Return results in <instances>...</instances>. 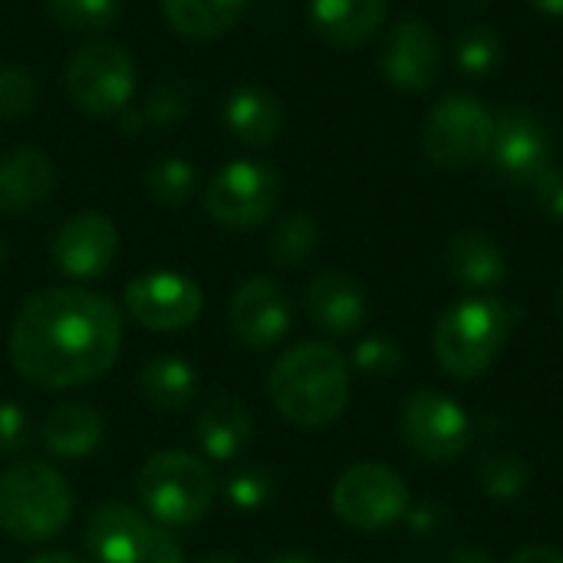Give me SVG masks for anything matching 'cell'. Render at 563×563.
<instances>
[{"label": "cell", "instance_id": "3", "mask_svg": "<svg viewBox=\"0 0 563 563\" xmlns=\"http://www.w3.org/2000/svg\"><path fill=\"white\" fill-rule=\"evenodd\" d=\"M73 521V488L59 468L20 459L0 472V531L20 544H46Z\"/></svg>", "mask_w": 563, "mask_h": 563}, {"label": "cell", "instance_id": "35", "mask_svg": "<svg viewBox=\"0 0 563 563\" xmlns=\"http://www.w3.org/2000/svg\"><path fill=\"white\" fill-rule=\"evenodd\" d=\"M33 442L30 412L20 402H0V455H23Z\"/></svg>", "mask_w": 563, "mask_h": 563}, {"label": "cell", "instance_id": "38", "mask_svg": "<svg viewBox=\"0 0 563 563\" xmlns=\"http://www.w3.org/2000/svg\"><path fill=\"white\" fill-rule=\"evenodd\" d=\"M406 518H409L412 531H416V534H422V538H429V534H435V531L442 528V508H439V505H419V508H409V511H406Z\"/></svg>", "mask_w": 563, "mask_h": 563}, {"label": "cell", "instance_id": "20", "mask_svg": "<svg viewBox=\"0 0 563 563\" xmlns=\"http://www.w3.org/2000/svg\"><path fill=\"white\" fill-rule=\"evenodd\" d=\"M224 125L241 145L267 148L284 132V106L271 89H264L257 82H244V86L228 92Z\"/></svg>", "mask_w": 563, "mask_h": 563}, {"label": "cell", "instance_id": "32", "mask_svg": "<svg viewBox=\"0 0 563 563\" xmlns=\"http://www.w3.org/2000/svg\"><path fill=\"white\" fill-rule=\"evenodd\" d=\"M40 99L36 79L23 66H0V122L23 119Z\"/></svg>", "mask_w": 563, "mask_h": 563}, {"label": "cell", "instance_id": "24", "mask_svg": "<svg viewBox=\"0 0 563 563\" xmlns=\"http://www.w3.org/2000/svg\"><path fill=\"white\" fill-rule=\"evenodd\" d=\"M139 389L152 409L178 412V409L191 406V399L198 393V373L191 363H185L178 356H155L145 363V369L139 376Z\"/></svg>", "mask_w": 563, "mask_h": 563}, {"label": "cell", "instance_id": "43", "mask_svg": "<svg viewBox=\"0 0 563 563\" xmlns=\"http://www.w3.org/2000/svg\"><path fill=\"white\" fill-rule=\"evenodd\" d=\"M264 563H317L313 558H307V554H277V558H271V561Z\"/></svg>", "mask_w": 563, "mask_h": 563}, {"label": "cell", "instance_id": "16", "mask_svg": "<svg viewBox=\"0 0 563 563\" xmlns=\"http://www.w3.org/2000/svg\"><path fill=\"white\" fill-rule=\"evenodd\" d=\"M155 521L125 501H102L82 521V544L96 563H148Z\"/></svg>", "mask_w": 563, "mask_h": 563}, {"label": "cell", "instance_id": "30", "mask_svg": "<svg viewBox=\"0 0 563 563\" xmlns=\"http://www.w3.org/2000/svg\"><path fill=\"white\" fill-rule=\"evenodd\" d=\"M56 26L73 33H99L115 23L119 0H46Z\"/></svg>", "mask_w": 563, "mask_h": 563}, {"label": "cell", "instance_id": "36", "mask_svg": "<svg viewBox=\"0 0 563 563\" xmlns=\"http://www.w3.org/2000/svg\"><path fill=\"white\" fill-rule=\"evenodd\" d=\"M528 191L534 195V205H538L544 214L563 221V172L558 165H551Z\"/></svg>", "mask_w": 563, "mask_h": 563}, {"label": "cell", "instance_id": "21", "mask_svg": "<svg viewBox=\"0 0 563 563\" xmlns=\"http://www.w3.org/2000/svg\"><path fill=\"white\" fill-rule=\"evenodd\" d=\"M102 435H106V422H102L99 409L89 402H73V399L53 406L40 426L43 449L66 462L89 459L102 445Z\"/></svg>", "mask_w": 563, "mask_h": 563}, {"label": "cell", "instance_id": "15", "mask_svg": "<svg viewBox=\"0 0 563 563\" xmlns=\"http://www.w3.org/2000/svg\"><path fill=\"white\" fill-rule=\"evenodd\" d=\"M119 254V231L99 211H79L59 224L53 234V264L69 280L102 277Z\"/></svg>", "mask_w": 563, "mask_h": 563}, {"label": "cell", "instance_id": "11", "mask_svg": "<svg viewBox=\"0 0 563 563\" xmlns=\"http://www.w3.org/2000/svg\"><path fill=\"white\" fill-rule=\"evenodd\" d=\"M125 310L132 320L155 333H178L198 323L205 310L201 287L175 271H148L125 284Z\"/></svg>", "mask_w": 563, "mask_h": 563}, {"label": "cell", "instance_id": "8", "mask_svg": "<svg viewBox=\"0 0 563 563\" xmlns=\"http://www.w3.org/2000/svg\"><path fill=\"white\" fill-rule=\"evenodd\" d=\"M66 92L89 115H119L135 92V59L112 40L79 46L66 66Z\"/></svg>", "mask_w": 563, "mask_h": 563}, {"label": "cell", "instance_id": "26", "mask_svg": "<svg viewBox=\"0 0 563 563\" xmlns=\"http://www.w3.org/2000/svg\"><path fill=\"white\" fill-rule=\"evenodd\" d=\"M320 244V224L310 211H287L267 238V254L277 267H300Z\"/></svg>", "mask_w": 563, "mask_h": 563}, {"label": "cell", "instance_id": "37", "mask_svg": "<svg viewBox=\"0 0 563 563\" xmlns=\"http://www.w3.org/2000/svg\"><path fill=\"white\" fill-rule=\"evenodd\" d=\"M148 563H185V548H181V541L175 538L172 528H165V525H158V521H155V531H152Z\"/></svg>", "mask_w": 563, "mask_h": 563}, {"label": "cell", "instance_id": "4", "mask_svg": "<svg viewBox=\"0 0 563 563\" xmlns=\"http://www.w3.org/2000/svg\"><path fill=\"white\" fill-rule=\"evenodd\" d=\"M515 330V313L498 297H465L452 303L432 333L439 366L455 379L485 376L505 353Z\"/></svg>", "mask_w": 563, "mask_h": 563}, {"label": "cell", "instance_id": "1", "mask_svg": "<svg viewBox=\"0 0 563 563\" xmlns=\"http://www.w3.org/2000/svg\"><path fill=\"white\" fill-rule=\"evenodd\" d=\"M10 363L36 389H76L112 369L122 346L119 307L82 287L26 297L10 327Z\"/></svg>", "mask_w": 563, "mask_h": 563}, {"label": "cell", "instance_id": "29", "mask_svg": "<svg viewBox=\"0 0 563 563\" xmlns=\"http://www.w3.org/2000/svg\"><path fill=\"white\" fill-rule=\"evenodd\" d=\"M501 36L492 26L472 23L455 40V63L468 79H485L501 63Z\"/></svg>", "mask_w": 563, "mask_h": 563}, {"label": "cell", "instance_id": "28", "mask_svg": "<svg viewBox=\"0 0 563 563\" xmlns=\"http://www.w3.org/2000/svg\"><path fill=\"white\" fill-rule=\"evenodd\" d=\"M145 195L162 208H181L198 185L195 168L185 158H155L145 168Z\"/></svg>", "mask_w": 563, "mask_h": 563}, {"label": "cell", "instance_id": "6", "mask_svg": "<svg viewBox=\"0 0 563 563\" xmlns=\"http://www.w3.org/2000/svg\"><path fill=\"white\" fill-rule=\"evenodd\" d=\"M492 132H495V115L478 96L449 92L429 109L422 145L432 165L445 172H468L488 155Z\"/></svg>", "mask_w": 563, "mask_h": 563}, {"label": "cell", "instance_id": "31", "mask_svg": "<svg viewBox=\"0 0 563 563\" xmlns=\"http://www.w3.org/2000/svg\"><path fill=\"white\" fill-rule=\"evenodd\" d=\"M274 492H277V478L264 465H244V468L231 472L224 482L228 505L238 511H257V508L271 505Z\"/></svg>", "mask_w": 563, "mask_h": 563}, {"label": "cell", "instance_id": "18", "mask_svg": "<svg viewBox=\"0 0 563 563\" xmlns=\"http://www.w3.org/2000/svg\"><path fill=\"white\" fill-rule=\"evenodd\" d=\"M56 188V165L33 145L0 155V214H30L49 201Z\"/></svg>", "mask_w": 563, "mask_h": 563}, {"label": "cell", "instance_id": "39", "mask_svg": "<svg viewBox=\"0 0 563 563\" xmlns=\"http://www.w3.org/2000/svg\"><path fill=\"white\" fill-rule=\"evenodd\" d=\"M508 563H563V554L554 548H525Z\"/></svg>", "mask_w": 563, "mask_h": 563}, {"label": "cell", "instance_id": "13", "mask_svg": "<svg viewBox=\"0 0 563 563\" xmlns=\"http://www.w3.org/2000/svg\"><path fill=\"white\" fill-rule=\"evenodd\" d=\"M228 323L234 340L247 350H271L294 327L290 294L274 277H251L234 290Z\"/></svg>", "mask_w": 563, "mask_h": 563}, {"label": "cell", "instance_id": "27", "mask_svg": "<svg viewBox=\"0 0 563 563\" xmlns=\"http://www.w3.org/2000/svg\"><path fill=\"white\" fill-rule=\"evenodd\" d=\"M478 485L495 501H515L531 485V468L521 455L511 452H485L478 459Z\"/></svg>", "mask_w": 563, "mask_h": 563}, {"label": "cell", "instance_id": "2", "mask_svg": "<svg viewBox=\"0 0 563 563\" xmlns=\"http://www.w3.org/2000/svg\"><path fill=\"white\" fill-rule=\"evenodd\" d=\"M267 396L290 426L323 429L350 402V363L330 343H300L271 366Z\"/></svg>", "mask_w": 563, "mask_h": 563}, {"label": "cell", "instance_id": "40", "mask_svg": "<svg viewBox=\"0 0 563 563\" xmlns=\"http://www.w3.org/2000/svg\"><path fill=\"white\" fill-rule=\"evenodd\" d=\"M449 563H495V558L485 548H459V551H452Z\"/></svg>", "mask_w": 563, "mask_h": 563}, {"label": "cell", "instance_id": "34", "mask_svg": "<svg viewBox=\"0 0 563 563\" xmlns=\"http://www.w3.org/2000/svg\"><path fill=\"white\" fill-rule=\"evenodd\" d=\"M353 366L366 376H389L402 366V346L389 336H366L353 350Z\"/></svg>", "mask_w": 563, "mask_h": 563}, {"label": "cell", "instance_id": "25", "mask_svg": "<svg viewBox=\"0 0 563 563\" xmlns=\"http://www.w3.org/2000/svg\"><path fill=\"white\" fill-rule=\"evenodd\" d=\"M247 0H162L165 20L188 40H218L244 13Z\"/></svg>", "mask_w": 563, "mask_h": 563}, {"label": "cell", "instance_id": "19", "mask_svg": "<svg viewBox=\"0 0 563 563\" xmlns=\"http://www.w3.org/2000/svg\"><path fill=\"white\" fill-rule=\"evenodd\" d=\"M386 23V0H310L313 33L340 49L369 43Z\"/></svg>", "mask_w": 563, "mask_h": 563}, {"label": "cell", "instance_id": "22", "mask_svg": "<svg viewBox=\"0 0 563 563\" xmlns=\"http://www.w3.org/2000/svg\"><path fill=\"white\" fill-rule=\"evenodd\" d=\"M445 267H449L452 280H459L462 287H472V290H495L508 277L505 251L498 247V241L492 234H485L478 228L452 234V241L445 247Z\"/></svg>", "mask_w": 563, "mask_h": 563}, {"label": "cell", "instance_id": "14", "mask_svg": "<svg viewBox=\"0 0 563 563\" xmlns=\"http://www.w3.org/2000/svg\"><path fill=\"white\" fill-rule=\"evenodd\" d=\"M379 66L393 86L422 92L439 82L445 66V49L439 33L426 20H402L386 33L379 49Z\"/></svg>", "mask_w": 563, "mask_h": 563}, {"label": "cell", "instance_id": "46", "mask_svg": "<svg viewBox=\"0 0 563 563\" xmlns=\"http://www.w3.org/2000/svg\"><path fill=\"white\" fill-rule=\"evenodd\" d=\"M558 303H561V313H563V284H561V290H558Z\"/></svg>", "mask_w": 563, "mask_h": 563}, {"label": "cell", "instance_id": "33", "mask_svg": "<svg viewBox=\"0 0 563 563\" xmlns=\"http://www.w3.org/2000/svg\"><path fill=\"white\" fill-rule=\"evenodd\" d=\"M188 112V92L178 86V82H158L148 89L139 115H142V125H152V129H168L175 125L181 115Z\"/></svg>", "mask_w": 563, "mask_h": 563}, {"label": "cell", "instance_id": "41", "mask_svg": "<svg viewBox=\"0 0 563 563\" xmlns=\"http://www.w3.org/2000/svg\"><path fill=\"white\" fill-rule=\"evenodd\" d=\"M26 563H89V561H82V558H76V554H69V551H46V554L30 558Z\"/></svg>", "mask_w": 563, "mask_h": 563}, {"label": "cell", "instance_id": "9", "mask_svg": "<svg viewBox=\"0 0 563 563\" xmlns=\"http://www.w3.org/2000/svg\"><path fill=\"white\" fill-rule=\"evenodd\" d=\"M330 501L343 525L356 531H383L399 518H406L409 485L396 468L379 462H363L336 478Z\"/></svg>", "mask_w": 563, "mask_h": 563}, {"label": "cell", "instance_id": "44", "mask_svg": "<svg viewBox=\"0 0 563 563\" xmlns=\"http://www.w3.org/2000/svg\"><path fill=\"white\" fill-rule=\"evenodd\" d=\"M195 563H241L238 558H231V554H224V551H214V554H205L201 561Z\"/></svg>", "mask_w": 563, "mask_h": 563}, {"label": "cell", "instance_id": "23", "mask_svg": "<svg viewBox=\"0 0 563 563\" xmlns=\"http://www.w3.org/2000/svg\"><path fill=\"white\" fill-rule=\"evenodd\" d=\"M195 435L201 452L211 462H234L251 435H254V422L251 412L244 409V402L231 399V396H218L208 406H201L198 419H195Z\"/></svg>", "mask_w": 563, "mask_h": 563}, {"label": "cell", "instance_id": "5", "mask_svg": "<svg viewBox=\"0 0 563 563\" xmlns=\"http://www.w3.org/2000/svg\"><path fill=\"white\" fill-rule=\"evenodd\" d=\"M135 492L152 521L165 528H188L211 511L214 475L205 459H195L181 449H168L145 459L135 478Z\"/></svg>", "mask_w": 563, "mask_h": 563}, {"label": "cell", "instance_id": "7", "mask_svg": "<svg viewBox=\"0 0 563 563\" xmlns=\"http://www.w3.org/2000/svg\"><path fill=\"white\" fill-rule=\"evenodd\" d=\"M284 198V178L274 165L238 158L221 165L205 185V211L231 231L261 228Z\"/></svg>", "mask_w": 563, "mask_h": 563}, {"label": "cell", "instance_id": "12", "mask_svg": "<svg viewBox=\"0 0 563 563\" xmlns=\"http://www.w3.org/2000/svg\"><path fill=\"white\" fill-rule=\"evenodd\" d=\"M485 158L501 181L521 188H531L554 165L551 139L541 119L528 109H505L501 115H495V132Z\"/></svg>", "mask_w": 563, "mask_h": 563}, {"label": "cell", "instance_id": "45", "mask_svg": "<svg viewBox=\"0 0 563 563\" xmlns=\"http://www.w3.org/2000/svg\"><path fill=\"white\" fill-rule=\"evenodd\" d=\"M3 261H7V241L0 238V264H3Z\"/></svg>", "mask_w": 563, "mask_h": 563}, {"label": "cell", "instance_id": "10", "mask_svg": "<svg viewBox=\"0 0 563 563\" xmlns=\"http://www.w3.org/2000/svg\"><path fill=\"white\" fill-rule=\"evenodd\" d=\"M399 432L409 452L426 462H455L472 445V419L468 412L445 393L419 389L402 402Z\"/></svg>", "mask_w": 563, "mask_h": 563}, {"label": "cell", "instance_id": "42", "mask_svg": "<svg viewBox=\"0 0 563 563\" xmlns=\"http://www.w3.org/2000/svg\"><path fill=\"white\" fill-rule=\"evenodd\" d=\"M534 10L548 13V16H563V0H528Z\"/></svg>", "mask_w": 563, "mask_h": 563}, {"label": "cell", "instance_id": "17", "mask_svg": "<svg viewBox=\"0 0 563 563\" xmlns=\"http://www.w3.org/2000/svg\"><path fill=\"white\" fill-rule=\"evenodd\" d=\"M307 317L330 336H350L366 323L369 303L356 277L346 271H323L307 284Z\"/></svg>", "mask_w": 563, "mask_h": 563}]
</instances>
